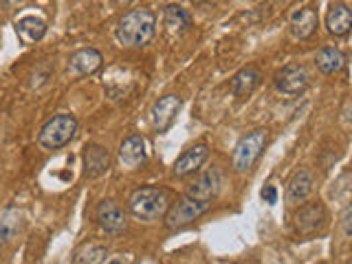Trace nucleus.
Masks as SVG:
<instances>
[{
    "label": "nucleus",
    "mask_w": 352,
    "mask_h": 264,
    "mask_svg": "<svg viewBox=\"0 0 352 264\" xmlns=\"http://www.w3.org/2000/svg\"><path fill=\"white\" fill-rule=\"evenodd\" d=\"M128 205L132 216L146 220V223H157V220L165 218V214H168L170 196L165 190H159V187H139V190L130 194Z\"/></svg>",
    "instance_id": "nucleus-2"
},
{
    "label": "nucleus",
    "mask_w": 352,
    "mask_h": 264,
    "mask_svg": "<svg viewBox=\"0 0 352 264\" xmlns=\"http://www.w3.org/2000/svg\"><path fill=\"white\" fill-rule=\"evenodd\" d=\"M218 190H220V172H218V168H209L207 172L198 176L190 187H187L185 194H190L203 203H214Z\"/></svg>",
    "instance_id": "nucleus-13"
},
{
    "label": "nucleus",
    "mask_w": 352,
    "mask_h": 264,
    "mask_svg": "<svg viewBox=\"0 0 352 264\" xmlns=\"http://www.w3.org/2000/svg\"><path fill=\"white\" fill-rule=\"evenodd\" d=\"M84 174L88 179H99L110 170V152L104 146H97V143H88L84 148Z\"/></svg>",
    "instance_id": "nucleus-11"
},
{
    "label": "nucleus",
    "mask_w": 352,
    "mask_h": 264,
    "mask_svg": "<svg viewBox=\"0 0 352 264\" xmlns=\"http://www.w3.org/2000/svg\"><path fill=\"white\" fill-rule=\"evenodd\" d=\"M315 64L324 75H335L346 66V53L337 47H324L317 51Z\"/></svg>",
    "instance_id": "nucleus-20"
},
{
    "label": "nucleus",
    "mask_w": 352,
    "mask_h": 264,
    "mask_svg": "<svg viewBox=\"0 0 352 264\" xmlns=\"http://www.w3.org/2000/svg\"><path fill=\"white\" fill-rule=\"evenodd\" d=\"M163 22L170 33H176V36H179V33H185L192 27V16H190V11L179 5H168L163 11Z\"/></svg>",
    "instance_id": "nucleus-22"
},
{
    "label": "nucleus",
    "mask_w": 352,
    "mask_h": 264,
    "mask_svg": "<svg viewBox=\"0 0 352 264\" xmlns=\"http://www.w3.org/2000/svg\"><path fill=\"white\" fill-rule=\"evenodd\" d=\"M267 146H269L267 130H253L249 135H245L236 143L234 152H231V165H234V170L238 174L249 172L253 165L260 161L262 152Z\"/></svg>",
    "instance_id": "nucleus-4"
},
{
    "label": "nucleus",
    "mask_w": 352,
    "mask_h": 264,
    "mask_svg": "<svg viewBox=\"0 0 352 264\" xmlns=\"http://www.w3.org/2000/svg\"><path fill=\"white\" fill-rule=\"evenodd\" d=\"M260 196H262V201L267 203V205H275V203H278V187H275V185H264Z\"/></svg>",
    "instance_id": "nucleus-25"
},
{
    "label": "nucleus",
    "mask_w": 352,
    "mask_h": 264,
    "mask_svg": "<svg viewBox=\"0 0 352 264\" xmlns=\"http://www.w3.org/2000/svg\"><path fill=\"white\" fill-rule=\"evenodd\" d=\"M47 20L38 16H25L16 22V33L22 44H36L47 36Z\"/></svg>",
    "instance_id": "nucleus-18"
},
{
    "label": "nucleus",
    "mask_w": 352,
    "mask_h": 264,
    "mask_svg": "<svg viewBox=\"0 0 352 264\" xmlns=\"http://www.w3.org/2000/svg\"><path fill=\"white\" fill-rule=\"evenodd\" d=\"M95 218H97L99 227H102L110 236H121L126 231V225H128L124 209H121L115 201L99 203L95 209Z\"/></svg>",
    "instance_id": "nucleus-9"
},
{
    "label": "nucleus",
    "mask_w": 352,
    "mask_h": 264,
    "mask_svg": "<svg viewBox=\"0 0 352 264\" xmlns=\"http://www.w3.org/2000/svg\"><path fill=\"white\" fill-rule=\"evenodd\" d=\"M148 159V146L141 135H132L119 146V161L128 170H137Z\"/></svg>",
    "instance_id": "nucleus-12"
},
{
    "label": "nucleus",
    "mask_w": 352,
    "mask_h": 264,
    "mask_svg": "<svg viewBox=\"0 0 352 264\" xmlns=\"http://www.w3.org/2000/svg\"><path fill=\"white\" fill-rule=\"evenodd\" d=\"M341 229L348 238H352V201L346 205L344 214H341Z\"/></svg>",
    "instance_id": "nucleus-24"
},
{
    "label": "nucleus",
    "mask_w": 352,
    "mask_h": 264,
    "mask_svg": "<svg viewBox=\"0 0 352 264\" xmlns=\"http://www.w3.org/2000/svg\"><path fill=\"white\" fill-rule=\"evenodd\" d=\"M326 29L330 36L335 38H346L352 31V11L346 5H333L326 14Z\"/></svg>",
    "instance_id": "nucleus-16"
},
{
    "label": "nucleus",
    "mask_w": 352,
    "mask_h": 264,
    "mask_svg": "<svg viewBox=\"0 0 352 264\" xmlns=\"http://www.w3.org/2000/svg\"><path fill=\"white\" fill-rule=\"evenodd\" d=\"M311 194H313V174L308 170L295 172L289 185H286V201L291 205H302Z\"/></svg>",
    "instance_id": "nucleus-17"
},
{
    "label": "nucleus",
    "mask_w": 352,
    "mask_h": 264,
    "mask_svg": "<svg viewBox=\"0 0 352 264\" xmlns=\"http://www.w3.org/2000/svg\"><path fill=\"white\" fill-rule=\"evenodd\" d=\"M115 3H117L119 7H126V5H130V3H135V0H115Z\"/></svg>",
    "instance_id": "nucleus-26"
},
{
    "label": "nucleus",
    "mask_w": 352,
    "mask_h": 264,
    "mask_svg": "<svg viewBox=\"0 0 352 264\" xmlns=\"http://www.w3.org/2000/svg\"><path fill=\"white\" fill-rule=\"evenodd\" d=\"M106 260H108V247L97 245V242L80 247L73 256L75 264H99V262H106Z\"/></svg>",
    "instance_id": "nucleus-23"
},
{
    "label": "nucleus",
    "mask_w": 352,
    "mask_h": 264,
    "mask_svg": "<svg viewBox=\"0 0 352 264\" xmlns=\"http://www.w3.org/2000/svg\"><path fill=\"white\" fill-rule=\"evenodd\" d=\"M115 36L121 47L143 49L146 44L152 42L154 36H157V16H154V11L146 7L130 9L119 18Z\"/></svg>",
    "instance_id": "nucleus-1"
},
{
    "label": "nucleus",
    "mask_w": 352,
    "mask_h": 264,
    "mask_svg": "<svg viewBox=\"0 0 352 264\" xmlns=\"http://www.w3.org/2000/svg\"><path fill=\"white\" fill-rule=\"evenodd\" d=\"M326 220H328V214H326V207L322 203L302 205L295 214V231L300 236H306V238L315 236L326 227Z\"/></svg>",
    "instance_id": "nucleus-8"
},
{
    "label": "nucleus",
    "mask_w": 352,
    "mask_h": 264,
    "mask_svg": "<svg viewBox=\"0 0 352 264\" xmlns=\"http://www.w3.org/2000/svg\"><path fill=\"white\" fill-rule=\"evenodd\" d=\"M77 119L69 113H60L51 117L47 124L42 126L38 143L42 150H60L66 143H71L77 135Z\"/></svg>",
    "instance_id": "nucleus-3"
},
{
    "label": "nucleus",
    "mask_w": 352,
    "mask_h": 264,
    "mask_svg": "<svg viewBox=\"0 0 352 264\" xmlns=\"http://www.w3.org/2000/svg\"><path fill=\"white\" fill-rule=\"evenodd\" d=\"M212 203H203L198 198L185 194L176 205H172L165 214V225L168 229H183L187 225H192L194 220H198L201 216H205L209 212Z\"/></svg>",
    "instance_id": "nucleus-5"
},
{
    "label": "nucleus",
    "mask_w": 352,
    "mask_h": 264,
    "mask_svg": "<svg viewBox=\"0 0 352 264\" xmlns=\"http://www.w3.org/2000/svg\"><path fill=\"white\" fill-rule=\"evenodd\" d=\"M183 106V97L176 95V93H168L163 95L159 102H154L152 110H150V121H152V128L157 132H165L170 130L172 124L176 121V115Z\"/></svg>",
    "instance_id": "nucleus-7"
},
{
    "label": "nucleus",
    "mask_w": 352,
    "mask_h": 264,
    "mask_svg": "<svg viewBox=\"0 0 352 264\" xmlns=\"http://www.w3.org/2000/svg\"><path fill=\"white\" fill-rule=\"evenodd\" d=\"M262 82V73L256 69V66H247L240 73L234 75V80L229 84V91L236 97H249Z\"/></svg>",
    "instance_id": "nucleus-19"
},
{
    "label": "nucleus",
    "mask_w": 352,
    "mask_h": 264,
    "mask_svg": "<svg viewBox=\"0 0 352 264\" xmlns=\"http://www.w3.org/2000/svg\"><path fill=\"white\" fill-rule=\"evenodd\" d=\"M209 157V146L207 143H196V146L187 148L179 159L174 161L172 165V174L176 179H185V176H190L194 172H198L203 168V163L207 161Z\"/></svg>",
    "instance_id": "nucleus-10"
},
{
    "label": "nucleus",
    "mask_w": 352,
    "mask_h": 264,
    "mask_svg": "<svg viewBox=\"0 0 352 264\" xmlns=\"http://www.w3.org/2000/svg\"><path fill=\"white\" fill-rule=\"evenodd\" d=\"M273 84L282 95L295 97V95H302L308 88V84H311V75H308V71L302 64H289V66H284L282 71L275 73Z\"/></svg>",
    "instance_id": "nucleus-6"
},
{
    "label": "nucleus",
    "mask_w": 352,
    "mask_h": 264,
    "mask_svg": "<svg viewBox=\"0 0 352 264\" xmlns=\"http://www.w3.org/2000/svg\"><path fill=\"white\" fill-rule=\"evenodd\" d=\"M22 229V214L18 209H5L0 212V249L11 245Z\"/></svg>",
    "instance_id": "nucleus-21"
},
{
    "label": "nucleus",
    "mask_w": 352,
    "mask_h": 264,
    "mask_svg": "<svg viewBox=\"0 0 352 264\" xmlns=\"http://www.w3.org/2000/svg\"><path fill=\"white\" fill-rule=\"evenodd\" d=\"M102 53L93 47H86V49H80L71 55L69 60V69L73 71V75L77 77H86V75H93L95 71L102 69Z\"/></svg>",
    "instance_id": "nucleus-14"
},
{
    "label": "nucleus",
    "mask_w": 352,
    "mask_h": 264,
    "mask_svg": "<svg viewBox=\"0 0 352 264\" xmlns=\"http://www.w3.org/2000/svg\"><path fill=\"white\" fill-rule=\"evenodd\" d=\"M291 33L293 38L297 40H308L317 31L319 27V16L313 7H304V9H297L295 14L291 16Z\"/></svg>",
    "instance_id": "nucleus-15"
}]
</instances>
